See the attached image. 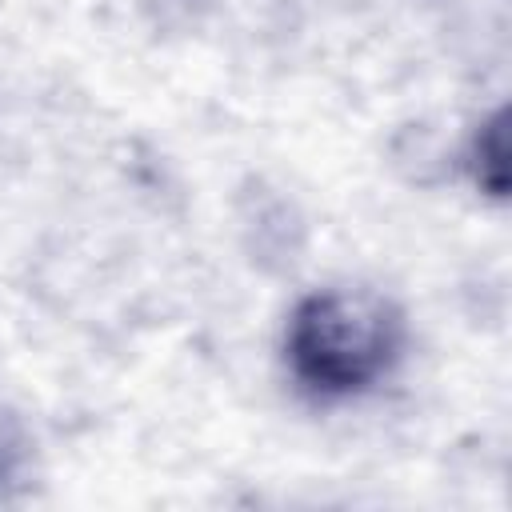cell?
<instances>
[{"label": "cell", "mask_w": 512, "mask_h": 512, "mask_svg": "<svg viewBox=\"0 0 512 512\" xmlns=\"http://www.w3.org/2000/svg\"><path fill=\"white\" fill-rule=\"evenodd\" d=\"M0 476H4V464H0Z\"/></svg>", "instance_id": "3957f363"}, {"label": "cell", "mask_w": 512, "mask_h": 512, "mask_svg": "<svg viewBox=\"0 0 512 512\" xmlns=\"http://www.w3.org/2000/svg\"><path fill=\"white\" fill-rule=\"evenodd\" d=\"M468 168H472V180L484 196H492V200L508 196V112L504 108H496L472 132Z\"/></svg>", "instance_id": "7a4b0ae2"}, {"label": "cell", "mask_w": 512, "mask_h": 512, "mask_svg": "<svg viewBox=\"0 0 512 512\" xmlns=\"http://www.w3.org/2000/svg\"><path fill=\"white\" fill-rule=\"evenodd\" d=\"M404 348L400 308L372 288L308 292L284 328V360L296 384L320 400H348L380 384Z\"/></svg>", "instance_id": "6da1fadb"}]
</instances>
